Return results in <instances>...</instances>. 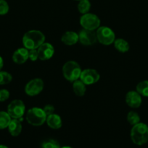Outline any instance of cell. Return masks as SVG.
Wrapping results in <instances>:
<instances>
[{"mask_svg": "<svg viewBox=\"0 0 148 148\" xmlns=\"http://www.w3.org/2000/svg\"><path fill=\"white\" fill-rule=\"evenodd\" d=\"M22 42L23 46L28 50L37 49L45 42V36L40 30H29L23 35Z\"/></svg>", "mask_w": 148, "mask_h": 148, "instance_id": "obj_1", "label": "cell"}, {"mask_svg": "<svg viewBox=\"0 0 148 148\" xmlns=\"http://www.w3.org/2000/svg\"><path fill=\"white\" fill-rule=\"evenodd\" d=\"M130 137L136 145H143L148 142V126L145 123H138L132 127Z\"/></svg>", "mask_w": 148, "mask_h": 148, "instance_id": "obj_2", "label": "cell"}, {"mask_svg": "<svg viewBox=\"0 0 148 148\" xmlns=\"http://www.w3.org/2000/svg\"><path fill=\"white\" fill-rule=\"evenodd\" d=\"M81 72V66L75 61H68L62 66V75L64 77L66 80L71 82L80 79Z\"/></svg>", "mask_w": 148, "mask_h": 148, "instance_id": "obj_3", "label": "cell"}, {"mask_svg": "<svg viewBox=\"0 0 148 148\" xmlns=\"http://www.w3.org/2000/svg\"><path fill=\"white\" fill-rule=\"evenodd\" d=\"M27 122L33 127H40L45 123L46 115L43 108L39 107H33L28 110L26 114Z\"/></svg>", "mask_w": 148, "mask_h": 148, "instance_id": "obj_4", "label": "cell"}, {"mask_svg": "<svg viewBox=\"0 0 148 148\" xmlns=\"http://www.w3.org/2000/svg\"><path fill=\"white\" fill-rule=\"evenodd\" d=\"M96 35L97 40L104 46L113 44L115 40V34L114 31L107 26H100L96 30Z\"/></svg>", "mask_w": 148, "mask_h": 148, "instance_id": "obj_5", "label": "cell"}, {"mask_svg": "<svg viewBox=\"0 0 148 148\" xmlns=\"http://www.w3.org/2000/svg\"><path fill=\"white\" fill-rule=\"evenodd\" d=\"M7 113L12 119L23 121V116L26 114V106L21 100H14L7 106Z\"/></svg>", "mask_w": 148, "mask_h": 148, "instance_id": "obj_6", "label": "cell"}, {"mask_svg": "<svg viewBox=\"0 0 148 148\" xmlns=\"http://www.w3.org/2000/svg\"><path fill=\"white\" fill-rule=\"evenodd\" d=\"M80 25L83 29L89 30H96L100 26L99 17L93 13H86L80 18Z\"/></svg>", "mask_w": 148, "mask_h": 148, "instance_id": "obj_7", "label": "cell"}, {"mask_svg": "<svg viewBox=\"0 0 148 148\" xmlns=\"http://www.w3.org/2000/svg\"><path fill=\"white\" fill-rule=\"evenodd\" d=\"M44 83L41 78H34L28 82L25 86V92L28 96H36L44 90Z\"/></svg>", "mask_w": 148, "mask_h": 148, "instance_id": "obj_8", "label": "cell"}, {"mask_svg": "<svg viewBox=\"0 0 148 148\" xmlns=\"http://www.w3.org/2000/svg\"><path fill=\"white\" fill-rule=\"evenodd\" d=\"M78 41L83 46H89L95 44L97 41L96 31L83 29L78 33Z\"/></svg>", "mask_w": 148, "mask_h": 148, "instance_id": "obj_9", "label": "cell"}, {"mask_svg": "<svg viewBox=\"0 0 148 148\" xmlns=\"http://www.w3.org/2000/svg\"><path fill=\"white\" fill-rule=\"evenodd\" d=\"M100 79V75L97 70L94 69H86L82 70L80 76V79L86 85L95 84Z\"/></svg>", "mask_w": 148, "mask_h": 148, "instance_id": "obj_10", "label": "cell"}, {"mask_svg": "<svg viewBox=\"0 0 148 148\" xmlns=\"http://www.w3.org/2000/svg\"><path fill=\"white\" fill-rule=\"evenodd\" d=\"M39 59L41 61L49 60L55 53V49L51 43L44 42L37 49Z\"/></svg>", "mask_w": 148, "mask_h": 148, "instance_id": "obj_11", "label": "cell"}, {"mask_svg": "<svg viewBox=\"0 0 148 148\" xmlns=\"http://www.w3.org/2000/svg\"><path fill=\"white\" fill-rule=\"evenodd\" d=\"M126 103L129 107L133 108H137L141 106L142 102V95L136 90H131L126 93Z\"/></svg>", "mask_w": 148, "mask_h": 148, "instance_id": "obj_12", "label": "cell"}, {"mask_svg": "<svg viewBox=\"0 0 148 148\" xmlns=\"http://www.w3.org/2000/svg\"><path fill=\"white\" fill-rule=\"evenodd\" d=\"M28 59V50L25 47L19 48L12 54V61L17 64H23Z\"/></svg>", "mask_w": 148, "mask_h": 148, "instance_id": "obj_13", "label": "cell"}, {"mask_svg": "<svg viewBox=\"0 0 148 148\" xmlns=\"http://www.w3.org/2000/svg\"><path fill=\"white\" fill-rule=\"evenodd\" d=\"M61 41L66 46H73L78 42V33L74 31H67L62 35Z\"/></svg>", "mask_w": 148, "mask_h": 148, "instance_id": "obj_14", "label": "cell"}, {"mask_svg": "<svg viewBox=\"0 0 148 148\" xmlns=\"http://www.w3.org/2000/svg\"><path fill=\"white\" fill-rule=\"evenodd\" d=\"M46 122L48 127L52 130H58L61 128L62 125V119L58 114H52L46 116Z\"/></svg>", "mask_w": 148, "mask_h": 148, "instance_id": "obj_15", "label": "cell"}, {"mask_svg": "<svg viewBox=\"0 0 148 148\" xmlns=\"http://www.w3.org/2000/svg\"><path fill=\"white\" fill-rule=\"evenodd\" d=\"M8 131L12 137H17L21 133L23 127H22L21 121L19 119H12L8 125Z\"/></svg>", "mask_w": 148, "mask_h": 148, "instance_id": "obj_16", "label": "cell"}, {"mask_svg": "<svg viewBox=\"0 0 148 148\" xmlns=\"http://www.w3.org/2000/svg\"><path fill=\"white\" fill-rule=\"evenodd\" d=\"M73 90L77 96L82 97L85 95L86 87L81 79H78L73 82Z\"/></svg>", "mask_w": 148, "mask_h": 148, "instance_id": "obj_17", "label": "cell"}, {"mask_svg": "<svg viewBox=\"0 0 148 148\" xmlns=\"http://www.w3.org/2000/svg\"><path fill=\"white\" fill-rule=\"evenodd\" d=\"M113 44H114L115 49L120 53H126L129 51V48H130L128 41H126L123 38L115 39Z\"/></svg>", "mask_w": 148, "mask_h": 148, "instance_id": "obj_18", "label": "cell"}, {"mask_svg": "<svg viewBox=\"0 0 148 148\" xmlns=\"http://www.w3.org/2000/svg\"><path fill=\"white\" fill-rule=\"evenodd\" d=\"M12 118L6 111H0V130H4L8 127Z\"/></svg>", "mask_w": 148, "mask_h": 148, "instance_id": "obj_19", "label": "cell"}, {"mask_svg": "<svg viewBox=\"0 0 148 148\" xmlns=\"http://www.w3.org/2000/svg\"><path fill=\"white\" fill-rule=\"evenodd\" d=\"M136 90L142 96L148 98V80H143L139 82L136 87Z\"/></svg>", "mask_w": 148, "mask_h": 148, "instance_id": "obj_20", "label": "cell"}, {"mask_svg": "<svg viewBox=\"0 0 148 148\" xmlns=\"http://www.w3.org/2000/svg\"><path fill=\"white\" fill-rule=\"evenodd\" d=\"M78 10L81 14L88 13L91 9V3L89 0H81L78 4Z\"/></svg>", "mask_w": 148, "mask_h": 148, "instance_id": "obj_21", "label": "cell"}, {"mask_svg": "<svg viewBox=\"0 0 148 148\" xmlns=\"http://www.w3.org/2000/svg\"><path fill=\"white\" fill-rule=\"evenodd\" d=\"M127 121L131 125L133 126L140 122V116L136 111H131L127 114Z\"/></svg>", "mask_w": 148, "mask_h": 148, "instance_id": "obj_22", "label": "cell"}, {"mask_svg": "<svg viewBox=\"0 0 148 148\" xmlns=\"http://www.w3.org/2000/svg\"><path fill=\"white\" fill-rule=\"evenodd\" d=\"M12 80V76L9 72L0 71V85H7Z\"/></svg>", "mask_w": 148, "mask_h": 148, "instance_id": "obj_23", "label": "cell"}, {"mask_svg": "<svg viewBox=\"0 0 148 148\" xmlns=\"http://www.w3.org/2000/svg\"><path fill=\"white\" fill-rule=\"evenodd\" d=\"M41 148H60L59 143L53 139H49L42 143Z\"/></svg>", "mask_w": 148, "mask_h": 148, "instance_id": "obj_24", "label": "cell"}, {"mask_svg": "<svg viewBox=\"0 0 148 148\" xmlns=\"http://www.w3.org/2000/svg\"><path fill=\"white\" fill-rule=\"evenodd\" d=\"M10 10L9 4L5 0H0V15L7 14Z\"/></svg>", "mask_w": 148, "mask_h": 148, "instance_id": "obj_25", "label": "cell"}, {"mask_svg": "<svg viewBox=\"0 0 148 148\" xmlns=\"http://www.w3.org/2000/svg\"><path fill=\"white\" fill-rule=\"evenodd\" d=\"M10 92L6 89L0 90V102L6 101L10 98Z\"/></svg>", "mask_w": 148, "mask_h": 148, "instance_id": "obj_26", "label": "cell"}, {"mask_svg": "<svg viewBox=\"0 0 148 148\" xmlns=\"http://www.w3.org/2000/svg\"><path fill=\"white\" fill-rule=\"evenodd\" d=\"M28 59L32 62H35L39 59L37 49H30L28 50Z\"/></svg>", "mask_w": 148, "mask_h": 148, "instance_id": "obj_27", "label": "cell"}, {"mask_svg": "<svg viewBox=\"0 0 148 148\" xmlns=\"http://www.w3.org/2000/svg\"><path fill=\"white\" fill-rule=\"evenodd\" d=\"M43 110L45 114H46V116H47L54 114V112H55V107L52 105H51V104H48V105H46L44 107Z\"/></svg>", "mask_w": 148, "mask_h": 148, "instance_id": "obj_28", "label": "cell"}, {"mask_svg": "<svg viewBox=\"0 0 148 148\" xmlns=\"http://www.w3.org/2000/svg\"><path fill=\"white\" fill-rule=\"evenodd\" d=\"M3 66H4V61H3L2 57L0 56V71H1V69H2Z\"/></svg>", "mask_w": 148, "mask_h": 148, "instance_id": "obj_29", "label": "cell"}, {"mask_svg": "<svg viewBox=\"0 0 148 148\" xmlns=\"http://www.w3.org/2000/svg\"><path fill=\"white\" fill-rule=\"evenodd\" d=\"M0 148H9V147L5 145H0Z\"/></svg>", "mask_w": 148, "mask_h": 148, "instance_id": "obj_30", "label": "cell"}, {"mask_svg": "<svg viewBox=\"0 0 148 148\" xmlns=\"http://www.w3.org/2000/svg\"><path fill=\"white\" fill-rule=\"evenodd\" d=\"M60 148H73V147H70V146H64V147H60Z\"/></svg>", "mask_w": 148, "mask_h": 148, "instance_id": "obj_31", "label": "cell"}, {"mask_svg": "<svg viewBox=\"0 0 148 148\" xmlns=\"http://www.w3.org/2000/svg\"><path fill=\"white\" fill-rule=\"evenodd\" d=\"M75 1H81V0H75Z\"/></svg>", "mask_w": 148, "mask_h": 148, "instance_id": "obj_32", "label": "cell"}, {"mask_svg": "<svg viewBox=\"0 0 148 148\" xmlns=\"http://www.w3.org/2000/svg\"><path fill=\"white\" fill-rule=\"evenodd\" d=\"M147 143H148V142H147Z\"/></svg>", "mask_w": 148, "mask_h": 148, "instance_id": "obj_33", "label": "cell"}]
</instances>
